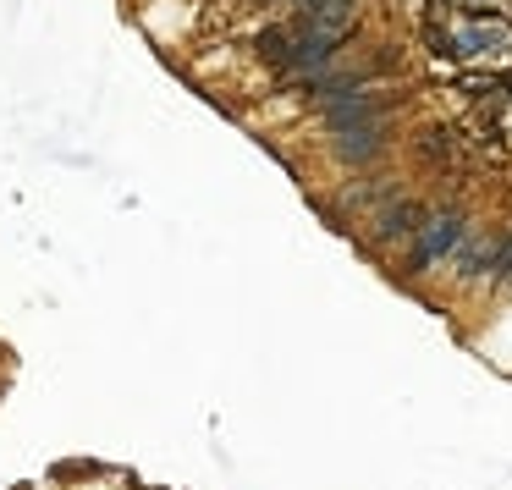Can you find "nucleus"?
Wrapping results in <instances>:
<instances>
[{"instance_id": "1", "label": "nucleus", "mask_w": 512, "mask_h": 490, "mask_svg": "<svg viewBox=\"0 0 512 490\" xmlns=\"http://www.w3.org/2000/svg\"><path fill=\"white\" fill-rule=\"evenodd\" d=\"M457 243H463V221H457V215H430V221L419 226V248H413V254H419V265H435V259L452 254Z\"/></svg>"}]
</instances>
